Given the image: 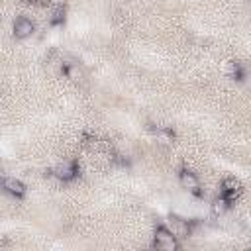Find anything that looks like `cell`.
Listing matches in <instances>:
<instances>
[{"instance_id":"9c48e42d","label":"cell","mask_w":251,"mask_h":251,"mask_svg":"<svg viewBox=\"0 0 251 251\" xmlns=\"http://www.w3.org/2000/svg\"><path fill=\"white\" fill-rule=\"evenodd\" d=\"M65 75H67V78H71V80H80L82 71L78 69V65H69V67L65 69Z\"/></svg>"},{"instance_id":"277c9868","label":"cell","mask_w":251,"mask_h":251,"mask_svg":"<svg viewBox=\"0 0 251 251\" xmlns=\"http://www.w3.org/2000/svg\"><path fill=\"white\" fill-rule=\"evenodd\" d=\"M33 29H35V25H33V22L27 20V18H18V20L14 22V35L20 37V39L31 35Z\"/></svg>"},{"instance_id":"8992f818","label":"cell","mask_w":251,"mask_h":251,"mask_svg":"<svg viewBox=\"0 0 251 251\" xmlns=\"http://www.w3.org/2000/svg\"><path fill=\"white\" fill-rule=\"evenodd\" d=\"M4 190H6L8 194L20 198V196L25 194V184H24L20 178H16V176H6V178H4Z\"/></svg>"},{"instance_id":"6da1fadb","label":"cell","mask_w":251,"mask_h":251,"mask_svg":"<svg viewBox=\"0 0 251 251\" xmlns=\"http://www.w3.org/2000/svg\"><path fill=\"white\" fill-rule=\"evenodd\" d=\"M153 239H155V245H157L159 249H163V251H176V249H178V237H175V235L169 231L167 226H159V227L155 229Z\"/></svg>"},{"instance_id":"5b68a950","label":"cell","mask_w":251,"mask_h":251,"mask_svg":"<svg viewBox=\"0 0 251 251\" xmlns=\"http://www.w3.org/2000/svg\"><path fill=\"white\" fill-rule=\"evenodd\" d=\"M239 192H241V182H239L235 176H227V178H224V182H222V194H224L226 198L233 200Z\"/></svg>"},{"instance_id":"7a4b0ae2","label":"cell","mask_w":251,"mask_h":251,"mask_svg":"<svg viewBox=\"0 0 251 251\" xmlns=\"http://www.w3.org/2000/svg\"><path fill=\"white\" fill-rule=\"evenodd\" d=\"M165 226H167L169 231H171L175 237H178V239L188 237V233H190V224H188V220L178 218V216H169L167 222H165Z\"/></svg>"},{"instance_id":"ba28073f","label":"cell","mask_w":251,"mask_h":251,"mask_svg":"<svg viewBox=\"0 0 251 251\" xmlns=\"http://www.w3.org/2000/svg\"><path fill=\"white\" fill-rule=\"evenodd\" d=\"M227 208H229V198H226L224 194L218 196V198H214V202H212V214H214V216L226 214Z\"/></svg>"},{"instance_id":"52a82bcc","label":"cell","mask_w":251,"mask_h":251,"mask_svg":"<svg viewBox=\"0 0 251 251\" xmlns=\"http://www.w3.org/2000/svg\"><path fill=\"white\" fill-rule=\"evenodd\" d=\"M178 180H180V186L186 188L188 192H198V190H200V180H198V176H196L194 173H190V171H182L180 176H178Z\"/></svg>"},{"instance_id":"3957f363","label":"cell","mask_w":251,"mask_h":251,"mask_svg":"<svg viewBox=\"0 0 251 251\" xmlns=\"http://www.w3.org/2000/svg\"><path fill=\"white\" fill-rule=\"evenodd\" d=\"M53 173L61 180H71V178L76 176V165H75V161H61V163L55 165Z\"/></svg>"}]
</instances>
